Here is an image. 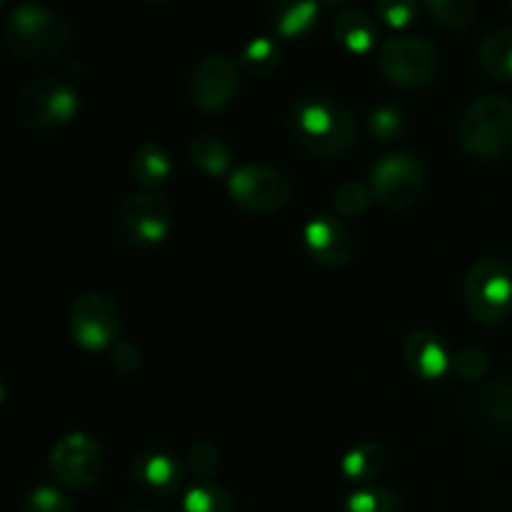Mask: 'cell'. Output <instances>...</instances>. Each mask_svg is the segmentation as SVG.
I'll use <instances>...</instances> for the list:
<instances>
[{
	"mask_svg": "<svg viewBox=\"0 0 512 512\" xmlns=\"http://www.w3.org/2000/svg\"><path fill=\"white\" fill-rule=\"evenodd\" d=\"M290 133L305 153L335 158L353 148L358 120L343 103L330 98H300L288 115Z\"/></svg>",
	"mask_w": 512,
	"mask_h": 512,
	"instance_id": "cell-1",
	"label": "cell"
},
{
	"mask_svg": "<svg viewBox=\"0 0 512 512\" xmlns=\"http://www.w3.org/2000/svg\"><path fill=\"white\" fill-rule=\"evenodd\" d=\"M5 45L18 60L30 65L50 63L65 55L73 43V25L58 10L45 5H15L3 25Z\"/></svg>",
	"mask_w": 512,
	"mask_h": 512,
	"instance_id": "cell-2",
	"label": "cell"
},
{
	"mask_svg": "<svg viewBox=\"0 0 512 512\" xmlns=\"http://www.w3.org/2000/svg\"><path fill=\"white\" fill-rule=\"evenodd\" d=\"M458 143L475 158L493 160L512 148V100L483 95L465 108L458 120Z\"/></svg>",
	"mask_w": 512,
	"mask_h": 512,
	"instance_id": "cell-3",
	"label": "cell"
},
{
	"mask_svg": "<svg viewBox=\"0 0 512 512\" xmlns=\"http://www.w3.org/2000/svg\"><path fill=\"white\" fill-rule=\"evenodd\" d=\"M80 110V95L68 80L40 78L25 85L13 100V118L23 128L50 130L70 123Z\"/></svg>",
	"mask_w": 512,
	"mask_h": 512,
	"instance_id": "cell-4",
	"label": "cell"
},
{
	"mask_svg": "<svg viewBox=\"0 0 512 512\" xmlns=\"http://www.w3.org/2000/svg\"><path fill=\"white\" fill-rule=\"evenodd\" d=\"M465 303L483 325H498L512 310V270L500 258H480L465 275Z\"/></svg>",
	"mask_w": 512,
	"mask_h": 512,
	"instance_id": "cell-5",
	"label": "cell"
},
{
	"mask_svg": "<svg viewBox=\"0 0 512 512\" xmlns=\"http://www.w3.org/2000/svg\"><path fill=\"white\" fill-rule=\"evenodd\" d=\"M378 65L385 78L403 88H420L438 78L440 53L428 38L420 35H395L378 50Z\"/></svg>",
	"mask_w": 512,
	"mask_h": 512,
	"instance_id": "cell-6",
	"label": "cell"
},
{
	"mask_svg": "<svg viewBox=\"0 0 512 512\" xmlns=\"http://www.w3.org/2000/svg\"><path fill=\"white\" fill-rule=\"evenodd\" d=\"M173 228V205L163 193L143 190L120 203L115 213V233L128 245H158Z\"/></svg>",
	"mask_w": 512,
	"mask_h": 512,
	"instance_id": "cell-7",
	"label": "cell"
},
{
	"mask_svg": "<svg viewBox=\"0 0 512 512\" xmlns=\"http://www.w3.org/2000/svg\"><path fill=\"white\" fill-rule=\"evenodd\" d=\"M70 335L75 343L85 350L113 348L118 343L120 328H123V315L118 303L108 293L90 290L78 295L70 305L68 315Z\"/></svg>",
	"mask_w": 512,
	"mask_h": 512,
	"instance_id": "cell-8",
	"label": "cell"
},
{
	"mask_svg": "<svg viewBox=\"0 0 512 512\" xmlns=\"http://www.w3.org/2000/svg\"><path fill=\"white\" fill-rule=\"evenodd\" d=\"M228 193L240 208L253 213H275L290 203L293 183L280 168L250 163L230 173Z\"/></svg>",
	"mask_w": 512,
	"mask_h": 512,
	"instance_id": "cell-9",
	"label": "cell"
},
{
	"mask_svg": "<svg viewBox=\"0 0 512 512\" xmlns=\"http://www.w3.org/2000/svg\"><path fill=\"white\" fill-rule=\"evenodd\" d=\"M48 468L53 480L73 490H85L98 483L103 473V448L88 433H68L55 443Z\"/></svg>",
	"mask_w": 512,
	"mask_h": 512,
	"instance_id": "cell-10",
	"label": "cell"
},
{
	"mask_svg": "<svg viewBox=\"0 0 512 512\" xmlns=\"http://www.w3.org/2000/svg\"><path fill=\"white\" fill-rule=\"evenodd\" d=\"M423 165L410 153H390L373 168V198L388 210H408L423 193Z\"/></svg>",
	"mask_w": 512,
	"mask_h": 512,
	"instance_id": "cell-11",
	"label": "cell"
},
{
	"mask_svg": "<svg viewBox=\"0 0 512 512\" xmlns=\"http://www.w3.org/2000/svg\"><path fill=\"white\" fill-rule=\"evenodd\" d=\"M240 88V63L225 53H210L195 63L188 78L190 100L203 113H215L235 98Z\"/></svg>",
	"mask_w": 512,
	"mask_h": 512,
	"instance_id": "cell-12",
	"label": "cell"
},
{
	"mask_svg": "<svg viewBox=\"0 0 512 512\" xmlns=\"http://www.w3.org/2000/svg\"><path fill=\"white\" fill-rule=\"evenodd\" d=\"M305 250L315 263L325 268H340L355 253V238L343 220L333 215H315L303 228Z\"/></svg>",
	"mask_w": 512,
	"mask_h": 512,
	"instance_id": "cell-13",
	"label": "cell"
},
{
	"mask_svg": "<svg viewBox=\"0 0 512 512\" xmlns=\"http://www.w3.org/2000/svg\"><path fill=\"white\" fill-rule=\"evenodd\" d=\"M403 358L408 368L423 380H440L450 368L448 350L430 330H413L403 340Z\"/></svg>",
	"mask_w": 512,
	"mask_h": 512,
	"instance_id": "cell-14",
	"label": "cell"
},
{
	"mask_svg": "<svg viewBox=\"0 0 512 512\" xmlns=\"http://www.w3.org/2000/svg\"><path fill=\"white\" fill-rule=\"evenodd\" d=\"M333 35L350 53H368L378 38V23L360 8H343L333 20Z\"/></svg>",
	"mask_w": 512,
	"mask_h": 512,
	"instance_id": "cell-15",
	"label": "cell"
},
{
	"mask_svg": "<svg viewBox=\"0 0 512 512\" xmlns=\"http://www.w3.org/2000/svg\"><path fill=\"white\" fill-rule=\"evenodd\" d=\"M130 473L145 488L158 490V493H170L173 488H178L183 470H180V465L170 455L143 453L133 460Z\"/></svg>",
	"mask_w": 512,
	"mask_h": 512,
	"instance_id": "cell-16",
	"label": "cell"
},
{
	"mask_svg": "<svg viewBox=\"0 0 512 512\" xmlns=\"http://www.w3.org/2000/svg\"><path fill=\"white\" fill-rule=\"evenodd\" d=\"M475 403L488 423L500 430H512V378L485 380L475 390Z\"/></svg>",
	"mask_w": 512,
	"mask_h": 512,
	"instance_id": "cell-17",
	"label": "cell"
},
{
	"mask_svg": "<svg viewBox=\"0 0 512 512\" xmlns=\"http://www.w3.org/2000/svg\"><path fill=\"white\" fill-rule=\"evenodd\" d=\"M130 173L140 185L153 190L170 178L173 163H170V155L160 145L143 143L140 148H135L133 158H130Z\"/></svg>",
	"mask_w": 512,
	"mask_h": 512,
	"instance_id": "cell-18",
	"label": "cell"
},
{
	"mask_svg": "<svg viewBox=\"0 0 512 512\" xmlns=\"http://www.w3.org/2000/svg\"><path fill=\"white\" fill-rule=\"evenodd\" d=\"M478 55L490 78L512 83V28H498L485 35Z\"/></svg>",
	"mask_w": 512,
	"mask_h": 512,
	"instance_id": "cell-19",
	"label": "cell"
},
{
	"mask_svg": "<svg viewBox=\"0 0 512 512\" xmlns=\"http://www.w3.org/2000/svg\"><path fill=\"white\" fill-rule=\"evenodd\" d=\"M385 468V450L375 443H358L340 460V473L350 483H370Z\"/></svg>",
	"mask_w": 512,
	"mask_h": 512,
	"instance_id": "cell-20",
	"label": "cell"
},
{
	"mask_svg": "<svg viewBox=\"0 0 512 512\" xmlns=\"http://www.w3.org/2000/svg\"><path fill=\"white\" fill-rule=\"evenodd\" d=\"M188 158L195 168L208 175H223L233 163V153H230L228 143L210 133H200L190 140Z\"/></svg>",
	"mask_w": 512,
	"mask_h": 512,
	"instance_id": "cell-21",
	"label": "cell"
},
{
	"mask_svg": "<svg viewBox=\"0 0 512 512\" xmlns=\"http://www.w3.org/2000/svg\"><path fill=\"white\" fill-rule=\"evenodd\" d=\"M273 13V25L283 38H300L313 28L315 18L320 13L318 3L310 0H295V3H275L270 8Z\"/></svg>",
	"mask_w": 512,
	"mask_h": 512,
	"instance_id": "cell-22",
	"label": "cell"
},
{
	"mask_svg": "<svg viewBox=\"0 0 512 512\" xmlns=\"http://www.w3.org/2000/svg\"><path fill=\"white\" fill-rule=\"evenodd\" d=\"M283 50H280L278 40L268 38V35H258V38L248 40L240 50V68L248 75H270L280 65Z\"/></svg>",
	"mask_w": 512,
	"mask_h": 512,
	"instance_id": "cell-23",
	"label": "cell"
},
{
	"mask_svg": "<svg viewBox=\"0 0 512 512\" xmlns=\"http://www.w3.org/2000/svg\"><path fill=\"white\" fill-rule=\"evenodd\" d=\"M343 512H405L403 500L388 488H360L348 495Z\"/></svg>",
	"mask_w": 512,
	"mask_h": 512,
	"instance_id": "cell-24",
	"label": "cell"
},
{
	"mask_svg": "<svg viewBox=\"0 0 512 512\" xmlns=\"http://www.w3.org/2000/svg\"><path fill=\"white\" fill-rule=\"evenodd\" d=\"M183 512H235L233 495L218 485H195L183 495Z\"/></svg>",
	"mask_w": 512,
	"mask_h": 512,
	"instance_id": "cell-25",
	"label": "cell"
},
{
	"mask_svg": "<svg viewBox=\"0 0 512 512\" xmlns=\"http://www.w3.org/2000/svg\"><path fill=\"white\" fill-rule=\"evenodd\" d=\"M428 13L433 15L435 23H440L443 28L460 30L468 28L475 18H478V5L473 0H430Z\"/></svg>",
	"mask_w": 512,
	"mask_h": 512,
	"instance_id": "cell-26",
	"label": "cell"
},
{
	"mask_svg": "<svg viewBox=\"0 0 512 512\" xmlns=\"http://www.w3.org/2000/svg\"><path fill=\"white\" fill-rule=\"evenodd\" d=\"M373 200V190H368V185H363L360 180H345L333 190V208L345 218L363 215Z\"/></svg>",
	"mask_w": 512,
	"mask_h": 512,
	"instance_id": "cell-27",
	"label": "cell"
},
{
	"mask_svg": "<svg viewBox=\"0 0 512 512\" xmlns=\"http://www.w3.org/2000/svg\"><path fill=\"white\" fill-rule=\"evenodd\" d=\"M188 465L195 478L210 483L220 470V450L210 440H195L188 450Z\"/></svg>",
	"mask_w": 512,
	"mask_h": 512,
	"instance_id": "cell-28",
	"label": "cell"
},
{
	"mask_svg": "<svg viewBox=\"0 0 512 512\" xmlns=\"http://www.w3.org/2000/svg\"><path fill=\"white\" fill-rule=\"evenodd\" d=\"M23 512H75V508L68 500V495L60 493L58 488L43 485V488H35L25 498Z\"/></svg>",
	"mask_w": 512,
	"mask_h": 512,
	"instance_id": "cell-29",
	"label": "cell"
},
{
	"mask_svg": "<svg viewBox=\"0 0 512 512\" xmlns=\"http://www.w3.org/2000/svg\"><path fill=\"white\" fill-rule=\"evenodd\" d=\"M450 368H453L460 378L480 380L488 375L490 358L488 353L480 348H463L460 353H455L453 358H450Z\"/></svg>",
	"mask_w": 512,
	"mask_h": 512,
	"instance_id": "cell-30",
	"label": "cell"
},
{
	"mask_svg": "<svg viewBox=\"0 0 512 512\" xmlns=\"http://www.w3.org/2000/svg\"><path fill=\"white\" fill-rule=\"evenodd\" d=\"M370 133L380 140H393L395 135L403 133V115L395 108H378L373 110L368 120Z\"/></svg>",
	"mask_w": 512,
	"mask_h": 512,
	"instance_id": "cell-31",
	"label": "cell"
},
{
	"mask_svg": "<svg viewBox=\"0 0 512 512\" xmlns=\"http://www.w3.org/2000/svg\"><path fill=\"white\" fill-rule=\"evenodd\" d=\"M110 360H113V368L125 375H133L143 368V353H140L138 345L130 343V340H118V343L110 348Z\"/></svg>",
	"mask_w": 512,
	"mask_h": 512,
	"instance_id": "cell-32",
	"label": "cell"
},
{
	"mask_svg": "<svg viewBox=\"0 0 512 512\" xmlns=\"http://www.w3.org/2000/svg\"><path fill=\"white\" fill-rule=\"evenodd\" d=\"M378 13L380 18L388 25H393V28H405V25L413 23L415 13H418V5L403 3V0H400V3H380Z\"/></svg>",
	"mask_w": 512,
	"mask_h": 512,
	"instance_id": "cell-33",
	"label": "cell"
},
{
	"mask_svg": "<svg viewBox=\"0 0 512 512\" xmlns=\"http://www.w3.org/2000/svg\"><path fill=\"white\" fill-rule=\"evenodd\" d=\"M135 512H148V510H135Z\"/></svg>",
	"mask_w": 512,
	"mask_h": 512,
	"instance_id": "cell-34",
	"label": "cell"
}]
</instances>
